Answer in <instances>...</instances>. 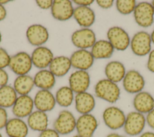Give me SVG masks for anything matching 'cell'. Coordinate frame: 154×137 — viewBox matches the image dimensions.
Here are the masks:
<instances>
[{
  "label": "cell",
  "mask_w": 154,
  "mask_h": 137,
  "mask_svg": "<svg viewBox=\"0 0 154 137\" xmlns=\"http://www.w3.org/2000/svg\"><path fill=\"white\" fill-rule=\"evenodd\" d=\"M94 90L97 98L111 104L116 103L120 97V89L117 84L107 78L99 80Z\"/></svg>",
  "instance_id": "6da1fadb"
},
{
  "label": "cell",
  "mask_w": 154,
  "mask_h": 137,
  "mask_svg": "<svg viewBox=\"0 0 154 137\" xmlns=\"http://www.w3.org/2000/svg\"><path fill=\"white\" fill-rule=\"evenodd\" d=\"M76 118L73 113L68 110L60 111L53 123L54 129L60 135H67L76 129Z\"/></svg>",
  "instance_id": "7a4b0ae2"
},
{
  "label": "cell",
  "mask_w": 154,
  "mask_h": 137,
  "mask_svg": "<svg viewBox=\"0 0 154 137\" xmlns=\"http://www.w3.org/2000/svg\"><path fill=\"white\" fill-rule=\"evenodd\" d=\"M146 124V119L144 115L135 110L126 115L123 128L126 135L135 136L143 133Z\"/></svg>",
  "instance_id": "3957f363"
},
{
  "label": "cell",
  "mask_w": 154,
  "mask_h": 137,
  "mask_svg": "<svg viewBox=\"0 0 154 137\" xmlns=\"http://www.w3.org/2000/svg\"><path fill=\"white\" fill-rule=\"evenodd\" d=\"M126 115L119 107L111 106L106 107L103 112L102 119L105 126L111 130H116L123 127Z\"/></svg>",
  "instance_id": "277c9868"
},
{
  "label": "cell",
  "mask_w": 154,
  "mask_h": 137,
  "mask_svg": "<svg viewBox=\"0 0 154 137\" xmlns=\"http://www.w3.org/2000/svg\"><path fill=\"white\" fill-rule=\"evenodd\" d=\"M32 66L31 55L25 51H19L11 56L8 67L18 76L28 74Z\"/></svg>",
  "instance_id": "5b68a950"
},
{
  "label": "cell",
  "mask_w": 154,
  "mask_h": 137,
  "mask_svg": "<svg viewBox=\"0 0 154 137\" xmlns=\"http://www.w3.org/2000/svg\"><path fill=\"white\" fill-rule=\"evenodd\" d=\"M152 43L150 34L146 31H140L133 36L130 42V46L135 55L142 57L150 53Z\"/></svg>",
  "instance_id": "8992f818"
},
{
  "label": "cell",
  "mask_w": 154,
  "mask_h": 137,
  "mask_svg": "<svg viewBox=\"0 0 154 137\" xmlns=\"http://www.w3.org/2000/svg\"><path fill=\"white\" fill-rule=\"evenodd\" d=\"M133 14L136 23L141 27H149L154 22V8L152 3L141 2L137 4Z\"/></svg>",
  "instance_id": "52a82bcc"
},
{
  "label": "cell",
  "mask_w": 154,
  "mask_h": 137,
  "mask_svg": "<svg viewBox=\"0 0 154 137\" xmlns=\"http://www.w3.org/2000/svg\"><path fill=\"white\" fill-rule=\"evenodd\" d=\"M108 40L114 49L126 50L130 45L131 39L128 33L123 28L114 26L109 28L106 33Z\"/></svg>",
  "instance_id": "ba28073f"
},
{
  "label": "cell",
  "mask_w": 154,
  "mask_h": 137,
  "mask_svg": "<svg viewBox=\"0 0 154 137\" xmlns=\"http://www.w3.org/2000/svg\"><path fill=\"white\" fill-rule=\"evenodd\" d=\"M98 127V121L91 113L81 115L76 119V130L81 137H93Z\"/></svg>",
  "instance_id": "9c48e42d"
},
{
  "label": "cell",
  "mask_w": 154,
  "mask_h": 137,
  "mask_svg": "<svg viewBox=\"0 0 154 137\" xmlns=\"http://www.w3.org/2000/svg\"><path fill=\"white\" fill-rule=\"evenodd\" d=\"M71 41L73 45L78 49L91 48L96 42V34L90 28H82L72 33Z\"/></svg>",
  "instance_id": "30bf717a"
},
{
  "label": "cell",
  "mask_w": 154,
  "mask_h": 137,
  "mask_svg": "<svg viewBox=\"0 0 154 137\" xmlns=\"http://www.w3.org/2000/svg\"><path fill=\"white\" fill-rule=\"evenodd\" d=\"M122 81L125 91L129 94L139 93L145 86L144 78L140 72L134 69L128 71Z\"/></svg>",
  "instance_id": "8fae6325"
},
{
  "label": "cell",
  "mask_w": 154,
  "mask_h": 137,
  "mask_svg": "<svg viewBox=\"0 0 154 137\" xmlns=\"http://www.w3.org/2000/svg\"><path fill=\"white\" fill-rule=\"evenodd\" d=\"M90 84V76L87 71L76 70L69 77V86L76 94L87 92Z\"/></svg>",
  "instance_id": "7c38bea8"
},
{
  "label": "cell",
  "mask_w": 154,
  "mask_h": 137,
  "mask_svg": "<svg viewBox=\"0 0 154 137\" xmlns=\"http://www.w3.org/2000/svg\"><path fill=\"white\" fill-rule=\"evenodd\" d=\"M26 37L31 45L37 47L42 46L48 40L49 34L45 26L41 24H32L28 27Z\"/></svg>",
  "instance_id": "4fadbf2b"
},
{
  "label": "cell",
  "mask_w": 154,
  "mask_h": 137,
  "mask_svg": "<svg viewBox=\"0 0 154 137\" xmlns=\"http://www.w3.org/2000/svg\"><path fill=\"white\" fill-rule=\"evenodd\" d=\"M74 9L71 1L54 0L51 11L54 19L60 21H66L73 17Z\"/></svg>",
  "instance_id": "5bb4252c"
},
{
  "label": "cell",
  "mask_w": 154,
  "mask_h": 137,
  "mask_svg": "<svg viewBox=\"0 0 154 137\" xmlns=\"http://www.w3.org/2000/svg\"><path fill=\"white\" fill-rule=\"evenodd\" d=\"M33 100L36 110L46 113L52 110L57 104L55 95L50 90L40 89L35 94Z\"/></svg>",
  "instance_id": "9a60e30c"
},
{
  "label": "cell",
  "mask_w": 154,
  "mask_h": 137,
  "mask_svg": "<svg viewBox=\"0 0 154 137\" xmlns=\"http://www.w3.org/2000/svg\"><path fill=\"white\" fill-rule=\"evenodd\" d=\"M34 100L31 96L19 95L11 107V111L14 117L23 119L27 118L34 111Z\"/></svg>",
  "instance_id": "2e32d148"
},
{
  "label": "cell",
  "mask_w": 154,
  "mask_h": 137,
  "mask_svg": "<svg viewBox=\"0 0 154 137\" xmlns=\"http://www.w3.org/2000/svg\"><path fill=\"white\" fill-rule=\"evenodd\" d=\"M72 67L77 70L87 71L93 65L94 59L91 52L87 49H78L70 57Z\"/></svg>",
  "instance_id": "e0dca14e"
},
{
  "label": "cell",
  "mask_w": 154,
  "mask_h": 137,
  "mask_svg": "<svg viewBox=\"0 0 154 137\" xmlns=\"http://www.w3.org/2000/svg\"><path fill=\"white\" fill-rule=\"evenodd\" d=\"M31 57L33 66L40 69L49 67L54 58L52 51L44 46L36 47L32 52Z\"/></svg>",
  "instance_id": "ac0fdd59"
},
{
  "label": "cell",
  "mask_w": 154,
  "mask_h": 137,
  "mask_svg": "<svg viewBox=\"0 0 154 137\" xmlns=\"http://www.w3.org/2000/svg\"><path fill=\"white\" fill-rule=\"evenodd\" d=\"M74 101L75 109L81 115L91 113L96 106L94 97L88 92L76 94Z\"/></svg>",
  "instance_id": "d6986e66"
},
{
  "label": "cell",
  "mask_w": 154,
  "mask_h": 137,
  "mask_svg": "<svg viewBox=\"0 0 154 137\" xmlns=\"http://www.w3.org/2000/svg\"><path fill=\"white\" fill-rule=\"evenodd\" d=\"M29 129L27 123L23 119L17 117L9 119L5 127L8 137H26Z\"/></svg>",
  "instance_id": "ffe728a7"
},
{
  "label": "cell",
  "mask_w": 154,
  "mask_h": 137,
  "mask_svg": "<svg viewBox=\"0 0 154 137\" xmlns=\"http://www.w3.org/2000/svg\"><path fill=\"white\" fill-rule=\"evenodd\" d=\"M132 104L135 111L147 114L154 109V97L148 92L141 91L135 95Z\"/></svg>",
  "instance_id": "44dd1931"
},
{
  "label": "cell",
  "mask_w": 154,
  "mask_h": 137,
  "mask_svg": "<svg viewBox=\"0 0 154 137\" xmlns=\"http://www.w3.org/2000/svg\"><path fill=\"white\" fill-rule=\"evenodd\" d=\"M73 18L82 28H89L95 22L94 11L90 7L77 6L74 9Z\"/></svg>",
  "instance_id": "7402d4cb"
},
{
  "label": "cell",
  "mask_w": 154,
  "mask_h": 137,
  "mask_svg": "<svg viewBox=\"0 0 154 137\" xmlns=\"http://www.w3.org/2000/svg\"><path fill=\"white\" fill-rule=\"evenodd\" d=\"M26 123L29 129L33 131L41 132L48 128V116L46 112L36 110L27 117Z\"/></svg>",
  "instance_id": "603a6c76"
},
{
  "label": "cell",
  "mask_w": 154,
  "mask_h": 137,
  "mask_svg": "<svg viewBox=\"0 0 154 137\" xmlns=\"http://www.w3.org/2000/svg\"><path fill=\"white\" fill-rule=\"evenodd\" d=\"M72 68L70 57L65 56L54 57L49 66V69L57 77H62L66 75Z\"/></svg>",
  "instance_id": "cb8c5ba5"
},
{
  "label": "cell",
  "mask_w": 154,
  "mask_h": 137,
  "mask_svg": "<svg viewBox=\"0 0 154 137\" xmlns=\"http://www.w3.org/2000/svg\"><path fill=\"white\" fill-rule=\"evenodd\" d=\"M126 73L124 65L119 61H111L106 65L105 68L106 78L116 83L123 80Z\"/></svg>",
  "instance_id": "d4e9b609"
},
{
  "label": "cell",
  "mask_w": 154,
  "mask_h": 137,
  "mask_svg": "<svg viewBox=\"0 0 154 137\" xmlns=\"http://www.w3.org/2000/svg\"><path fill=\"white\" fill-rule=\"evenodd\" d=\"M55 77L49 69H43L38 71L33 78L36 87L40 89L50 90L56 83Z\"/></svg>",
  "instance_id": "484cf974"
},
{
  "label": "cell",
  "mask_w": 154,
  "mask_h": 137,
  "mask_svg": "<svg viewBox=\"0 0 154 137\" xmlns=\"http://www.w3.org/2000/svg\"><path fill=\"white\" fill-rule=\"evenodd\" d=\"M114 48L108 40H96L91 47V53L94 59H103L110 58Z\"/></svg>",
  "instance_id": "4316f807"
},
{
  "label": "cell",
  "mask_w": 154,
  "mask_h": 137,
  "mask_svg": "<svg viewBox=\"0 0 154 137\" xmlns=\"http://www.w3.org/2000/svg\"><path fill=\"white\" fill-rule=\"evenodd\" d=\"M34 86V78L26 74L17 76L13 87L19 95H26L31 92Z\"/></svg>",
  "instance_id": "83f0119b"
},
{
  "label": "cell",
  "mask_w": 154,
  "mask_h": 137,
  "mask_svg": "<svg viewBox=\"0 0 154 137\" xmlns=\"http://www.w3.org/2000/svg\"><path fill=\"white\" fill-rule=\"evenodd\" d=\"M18 94L14 88L9 84L0 88V107L7 109L14 105Z\"/></svg>",
  "instance_id": "f1b7e54d"
},
{
  "label": "cell",
  "mask_w": 154,
  "mask_h": 137,
  "mask_svg": "<svg viewBox=\"0 0 154 137\" xmlns=\"http://www.w3.org/2000/svg\"><path fill=\"white\" fill-rule=\"evenodd\" d=\"M74 94L69 86H64L60 88L55 95L57 104L62 107L70 106L74 101Z\"/></svg>",
  "instance_id": "f546056e"
},
{
  "label": "cell",
  "mask_w": 154,
  "mask_h": 137,
  "mask_svg": "<svg viewBox=\"0 0 154 137\" xmlns=\"http://www.w3.org/2000/svg\"><path fill=\"white\" fill-rule=\"evenodd\" d=\"M137 5L134 0H117L116 1V6L117 11L122 14L126 15L134 12Z\"/></svg>",
  "instance_id": "4dcf8cb0"
},
{
  "label": "cell",
  "mask_w": 154,
  "mask_h": 137,
  "mask_svg": "<svg viewBox=\"0 0 154 137\" xmlns=\"http://www.w3.org/2000/svg\"><path fill=\"white\" fill-rule=\"evenodd\" d=\"M11 56L3 48L0 47V69H4L9 66Z\"/></svg>",
  "instance_id": "1f68e13d"
},
{
  "label": "cell",
  "mask_w": 154,
  "mask_h": 137,
  "mask_svg": "<svg viewBox=\"0 0 154 137\" xmlns=\"http://www.w3.org/2000/svg\"><path fill=\"white\" fill-rule=\"evenodd\" d=\"M8 119V112L6 109L0 107V130L5 129Z\"/></svg>",
  "instance_id": "d6a6232c"
},
{
  "label": "cell",
  "mask_w": 154,
  "mask_h": 137,
  "mask_svg": "<svg viewBox=\"0 0 154 137\" xmlns=\"http://www.w3.org/2000/svg\"><path fill=\"white\" fill-rule=\"evenodd\" d=\"M38 137H60V135L54 129L48 128L40 132Z\"/></svg>",
  "instance_id": "836d02e7"
},
{
  "label": "cell",
  "mask_w": 154,
  "mask_h": 137,
  "mask_svg": "<svg viewBox=\"0 0 154 137\" xmlns=\"http://www.w3.org/2000/svg\"><path fill=\"white\" fill-rule=\"evenodd\" d=\"M53 1H54L52 0H37L35 1V3L41 9L48 10L51 8L53 4Z\"/></svg>",
  "instance_id": "e575fe53"
},
{
  "label": "cell",
  "mask_w": 154,
  "mask_h": 137,
  "mask_svg": "<svg viewBox=\"0 0 154 137\" xmlns=\"http://www.w3.org/2000/svg\"><path fill=\"white\" fill-rule=\"evenodd\" d=\"M9 76L7 72L4 69H0V88L7 85Z\"/></svg>",
  "instance_id": "d590c367"
},
{
  "label": "cell",
  "mask_w": 154,
  "mask_h": 137,
  "mask_svg": "<svg viewBox=\"0 0 154 137\" xmlns=\"http://www.w3.org/2000/svg\"><path fill=\"white\" fill-rule=\"evenodd\" d=\"M147 68L149 71L154 73V49L151 50L149 54Z\"/></svg>",
  "instance_id": "8d00e7d4"
},
{
  "label": "cell",
  "mask_w": 154,
  "mask_h": 137,
  "mask_svg": "<svg viewBox=\"0 0 154 137\" xmlns=\"http://www.w3.org/2000/svg\"><path fill=\"white\" fill-rule=\"evenodd\" d=\"M97 4L102 8L108 9L112 7L114 1L112 0H97Z\"/></svg>",
  "instance_id": "74e56055"
},
{
  "label": "cell",
  "mask_w": 154,
  "mask_h": 137,
  "mask_svg": "<svg viewBox=\"0 0 154 137\" xmlns=\"http://www.w3.org/2000/svg\"><path fill=\"white\" fill-rule=\"evenodd\" d=\"M146 123L148 124V126L150 128L154 129V109L146 114Z\"/></svg>",
  "instance_id": "f35d334b"
},
{
  "label": "cell",
  "mask_w": 154,
  "mask_h": 137,
  "mask_svg": "<svg viewBox=\"0 0 154 137\" xmlns=\"http://www.w3.org/2000/svg\"><path fill=\"white\" fill-rule=\"evenodd\" d=\"M73 2L78 6L82 7H90L93 2V0H74Z\"/></svg>",
  "instance_id": "ab89813d"
},
{
  "label": "cell",
  "mask_w": 154,
  "mask_h": 137,
  "mask_svg": "<svg viewBox=\"0 0 154 137\" xmlns=\"http://www.w3.org/2000/svg\"><path fill=\"white\" fill-rule=\"evenodd\" d=\"M7 10L4 7V5H2L0 4V22L4 20L7 16Z\"/></svg>",
  "instance_id": "60d3db41"
},
{
  "label": "cell",
  "mask_w": 154,
  "mask_h": 137,
  "mask_svg": "<svg viewBox=\"0 0 154 137\" xmlns=\"http://www.w3.org/2000/svg\"><path fill=\"white\" fill-rule=\"evenodd\" d=\"M139 137H154V132L150 131L144 132L141 133Z\"/></svg>",
  "instance_id": "b9f144b4"
},
{
  "label": "cell",
  "mask_w": 154,
  "mask_h": 137,
  "mask_svg": "<svg viewBox=\"0 0 154 137\" xmlns=\"http://www.w3.org/2000/svg\"><path fill=\"white\" fill-rule=\"evenodd\" d=\"M106 137H127V136L119 134L117 133H111L107 135Z\"/></svg>",
  "instance_id": "7bdbcfd3"
},
{
  "label": "cell",
  "mask_w": 154,
  "mask_h": 137,
  "mask_svg": "<svg viewBox=\"0 0 154 137\" xmlns=\"http://www.w3.org/2000/svg\"><path fill=\"white\" fill-rule=\"evenodd\" d=\"M11 1L9 0H0V4L4 5L6 4H8L9 2H10Z\"/></svg>",
  "instance_id": "ee69618b"
},
{
  "label": "cell",
  "mask_w": 154,
  "mask_h": 137,
  "mask_svg": "<svg viewBox=\"0 0 154 137\" xmlns=\"http://www.w3.org/2000/svg\"><path fill=\"white\" fill-rule=\"evenodd\" d=\"M150 37L152 39V42L154 44V30L152 31V33L150 34Z\"/></svg>",
  "instance_id": "f6af8a7d"
},
{
  "label": "cell",
  "mask_w": 154,
  "mask_h": 137,
  "mask_svg": "<svg viewBox=\"0 0 154 137\" xmlns=\"http://www.w3.org/2000/svg\"><path fill=\"white\" fill-rule=\"evenodd\" d=\"M1 41H2V34H1V33L0 31V43H1Z\"/></svg>",
  "instance_id": "bcb514c9"
},
{
  "label": "cell",
  "mask_w": 154,
  "mask_h": 137,
  "mask_svg": "<svg viewBox=\"0 0 154 137\" xmlns=\"http://www.w3.org/2000/svg\"><path fill=\"white\" fill-rule=\"evenodd\" d=\"M72 137H81V136H79L78 135H77V134H76V135H73V136H72Z\"/></svg>",
  "instance_id": "7dc6e473"
},
{
  "label": "cell",
  "mask_w": 154,
  "mask_h": 137,
  "mask_svg": "<svg viewBox=\"0 0 154 137\" xmlns=\"http://www.w3.org/2000/svg\"><path fill=\"white\" fill-rule=\"evenodd\" d=\"M152 5H153V8H154V1H153L152 2Z\"/></svg>",
  "instance_id": "c3c4849f"
},
{
  "label": "cell",
  "mask_w": 154,
  "mask_h": 137,
  "mask_svg": "<svg viewBox=\"0 0 154 137\" xmlns=\"http://www.w3.org/2000/svg\"><path fill=\"white\" fill-rule=\"evenodd\" d=\"M0 137H3V136H2V135L1 134V132H0Z\"/></svg>",
  "instance_id": "681fc988"
}]
</instances>
